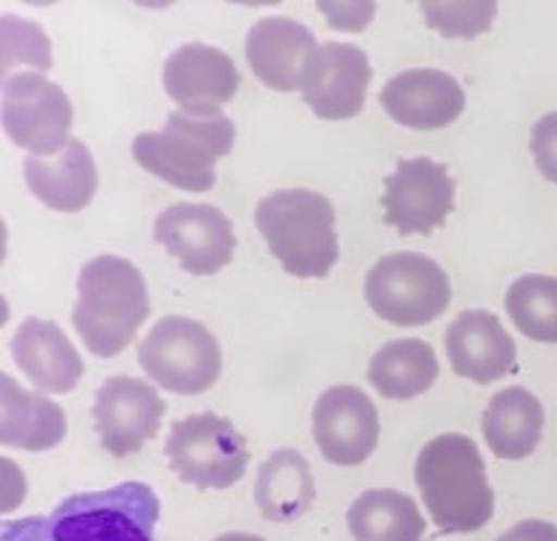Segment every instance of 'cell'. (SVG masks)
I'll use <instances>...</instances> for the list:
<instances>
[{
    "label": "cell",
    "mask_w": 557,
    "mask_h": 541,
    "mask_svg": "<svg viewBox=\"0 0 557 541\" xmlns=\"http://www.w3.org/2000/svg\"><path fill=\"white\" fill-rule=\"evenodd\" d=\"M160 502L147 483L70 496L53 515L11 520L0 541H154Z\"/></svg>",
    "instance_id": "6da1fadb"
},
{
    "label": "cell",
    "mask_w": 557,
    "mask_h": 541,
    "mask_svg": "<svg viewBox=\"0 0 557 541\" xmlns=\"http://www.w3.org/2000/svg\"><path fill=\"white\" fill-rule=\"evenodd\" d=\"M414 480L441 533L481 531L494 515V491L475 441L446 433L422 446Z\"/></svg>",
    "instance_id": "7a4b0ae2"
},
{
    "label": "cell",
    "mask_w": 557,
    "mask_h": 541,
    "mask_svg": "<svg viewBox=\"0 0 557 541\" xmlns=\"http://www.w3.org/2000/svg\"><path fill=\"white\" fill-rule=\"evenodd\" d=\"M236 127L221 109H173L162 131L133 138V160L147 173L184 192L215 186V165L234 149Z\"/></svg>",
    "instance_id": "3957f363"
},
{
    "label": "cell",
    "mask_w": 557,
    "mask_h": 541,
    "mask_svg": "<svg viewBox=\"0 0 557 541\" xmlns=\"http://www.w3.org/2000/svg\"><path fill=\"white\" fill-rule=\"evenodd\" d=\"M151 311L144 273L117 255H99L77 276L72 324L99 358L123 354Z\"/></svg>",
    "instance_id": "277c9868"
},
{
    "label": "cell",
    "mask_w": 557,
    "mask_h": 541,
    "mask_svg": "<svg viewBox=\"0 0 557 541\" xmlns=\"http://www.w3.org/2000/svg\"><path fill=\"white\" fill-rule=\"evenodd\" d=\"M256 226L282 269L298 279H324L335 269V208L311 188H278L258 202Z\"/></svg>",
    "instance_id": "5b68a950"
},
{
    "label": "cell",
    "mask_w": 557,
    "mask_h": 541,
    "mask_svg": "<svg viewBox=\"0 0 557 541\" xmlns=\"http://www.w3.org/2000/svg\"><path fill=\"white\" fill-rule=\"evenodd\" d=\"M138 364L165 391L197 396L215 385L223 356L208 327L189 316H165L138 345Z\"/></svg>",
    "instance_id": "8992f818"
},
{
    "label": "cell",
    "mask_w": 557,
    "mask_h": 541,
    "mask_svg": "<svg viewBox=\"0 0 557 541\" xmlns=\"http://www.w3.org/2000/svg\"><path fill=\"white\" fill-rule=\"evenodd\" d=\"M364 297L383 321L422 327L449 308L451 284L446 271L428 255L393 253L369 269Z\"/></svg>",
    "instance_id": "52a82bcc"
},
{
    "label": "cell",
    "mask_w": 557,
    "mask_h": 541,
    "mask_svg": "<svg viewBox=\"0 0 557 541\" xmlns=\"http://www.w3.org/2000/svg\"><path fill=\"white\" fill-rule=\"evenodd\" d=\"M165 457L184 483L223 491L245 476L250 452L245 435L226 417L205 411L171 425Z\"/></svg>",
    "instance_id": "ba28073f"
},
{
    "label": "cell",
    "mask_w": 557,
    "mask_h": 541,
    "mask_svg": "<svg viewBox=\"0 0 557 541\" xmlns=\"http://www.w3.org/2000/svg\"><path fill=\"white\" fill-rule=\"evenodd\" d=\"M0 118L11 144L29 151V157H53L72 142L70 127L75 112L70 96L62 85L38 72H14L3 77Z\"/></svg>",
    "instance_id": "9c48e42d"
},
{
    "label": "cell",
    "mask_w": 557,
    "mask_h": 541,
    "mask_svg": "<svg viewBox=\"0 0 557 541\" xmlns=\"http://www.w3.org/2000/svg\"><path fill=\"white\" fill-rule=\"evenodd\" d=\"M154 242L165 247L194 276H213L232 263L236 250L234 226L213 205L178 202L154 221Z\"/></svg>",
    "instance_id": "30bf717a"
},
{
    "label": "cell",
    "mask_w": 557,
    "mask_h": 541,
    "mask_svg": "<svg viewBox=\"0 0 557 541\" xmlns=\"http://www.w3.org/2000/svg\"><path fill=\"white\" fill-rule=\"evenodd\" d=\"M454 192L457 184L446 165L428 157L401 160L385 179V194L380 199L385 208V223L401 236L430 234L444 226L454 210Z\"/></svg>",
    "instance_id": "8fae6325"
},
{
    "label": "cell",
    "mask_w": 557,
    "mask_h": 541,
    "mask_svg": "<svg viewBox=\"0 0 557 541\" xmlns=\"http://www.w3.org/2000/svg\"><path fill=\"white\" fill-rule=\"evenodd\" d=\"M165 401L154 385L136 377H109L94 401L96 433L112 457L123 459L141 452L160 430Z\"/></svg>",
    "instance_id": "7c38bea8"
},
{
    "label": "cell",
    "mask_w": 557,
    "mask_h": 541,
    "mask_svg": "<svg viewBox=\"0 0 557 541\" xmlns=\"http://www.w3.org/2000/svg\"><path fill=\"white\" fill-rule=\"evenodd\" d=\"M372 64L354 42H322L302 70V101L322 120H350L364 109Z\"/></svg>",
    "instance_id": "4fadbf2b"
},
{
    "label": "cell",
    "mask_w": 557,
    "mask_h": 541,
    "mask_svg": "<svg viewBox=\"0 0 557 541\" xmlns=\"http://www.w3.org/2000/svg\"><path fill=\"white\" fill-rule=\"evenodd\" d=\"M313 438L319 452L335 465L367 462L380 441V417L372 398L356 385L324 391L313 406Z\"/></svg>",
    "instance_id": "5bb4252c"
},
{
    "label": "cell",
    "mask_w": 557,
    "mask_h": 541,
    "mask_svg": "<svg viewBox=\"0 0 557 541\" xmlns=\"http://www.w3.org/2000/svg\"><path fill=\"white\" fill-rule=\"evenodd\" d=\"M387 118L414 131H438L451 125L465 109V90L444 70H407L391 77L380 90Z\"/></svg>",
    "instance_id": "9a60e30c"
},
{
    "label": "cell",
    "mask_w": 557,
    "mask_h": 541,
    "mask_svg": "<svg viewBox=\"0 0 557 541\" xmlns=\"http://www.w3.org/2000/svg\"><path fill=\"white\" fill-rule=\"evenodd\" d=\"M162 85L178 109H221L239 90V72L221 48L186 42L168 57Z\"/></svg>",
    "instance_id": "2e32d148"
},
{
    "label": "cell",
    "mask_w": 557,
    "mask_h": 541,
    "mask_svg": "<svg viewBox=\"0 0 557 541\" xmlns=\"http://www.w3.org/2000/svg\"><path fill=\"white\" fill-rule=\"evenodd\" d=\"M319 48L317 35L287 16H263L245 40L252 75L274 90H300L302 70Z\"/></svg>",
    "instance_id": "e0dca14e"
},
{
    "label": "cell",
    "mask_w": 557,
    "mask_h": 541,
    "mask_svg": "<svg viewBox=\"0 0 557 541\" xmlns=\"http://www.w3.org/2000/svg\"><path fill=\"white\" fill-rule=\"evenodd\" d=\"M451 369L465 380L488 385L515 369L512 337L488 311H465L451 321L444 337Z\"/></svg>",
    "instance_id": "ac0fdd59"
},
{
    "label": "cell",
    "mask_w": 557,
    "mask_h": 541,
    "mask_svg": "<svg viewBox=\"0 0 557 541\" xmlns=\"http://www.w3.org/2000/svg\"><path fill=\"white\" fill-rule=\"evenodd\" d=\"M11 356L40 393H70L83 377V358L62 327L35 316L11 337Z\"/></svg>",
    "instance_id": "d6986e66"
},
{
    "label": "cell",
    "mask_w": 557,
    "mask_h": 541,
    "mask_svg": "<svg viewBox=\"0 0 557 541\" xmlns=\"http://www.w3.org/2000/svg\"><path fill=\"white\" fill-rule=\"evenodd\" d=\"M24 181L29 192L59 212H77L88 208L99 188V170L94 155L81 138H72L59 155L27 157L24 160Z\"/></svg>",
    "instance_id": "ffe728a7"
},
{
    "label": "cell",
    "mask_w": 557,
    "mask_h": 541,
    "mask_svg": "<svg viewBox=\"0 0 557 541\" xmlns=\"http://www.w3.org/2000/svg\"><path fill=\"white\" fill-rule=\"evenodd\" d=\"M66 435V417L48 396L24 391L9 372L0 374V443L22 452H48Z\"/></svg>",
    "instance_id": "44dd1931"
},
{
    "label": "cell",
    "mask_w": 557,
    "mask_h": 541,
    "mask_svg": "<svg viewBox=\"0 0 557 541\" xmlns=\"http://www.w3.org/2000/svg\"><path fill=\"white\" fill-rule=\"evenodd\" d=\"M483 438L499 459H525L544 433V406L534 393L512 385L494 393L483 411Z\"/></svg>",
    "instance_id": "7402d4cb"
},
{
    "label": "cell",
    "mask_w": 557,
    "mask_h": 541,
    "mask_svg": "<svg viewBox=\"0 0 557 541\" xmlns=\"http://www.w3.org/2000/svg\"><path fill=\"white\" fill-rule=\"evenodd\" d=\"M317 500L311 465L295 448H276L258 467L256 504L265 520L293 522L302 518Z\"/></svg>",
    "instance_id": "603a6c76"
},
{
    "label": "cell",
    "mask_w": 557,
    "mask_h": 541,
    "mask_svg": "<svg viewBox=\"0 0 557 541\" xmlns=\"http://www.w3.org/2000/svg\"><path fill=\"white\" fill-rule=\"evenodd\" d=\"M367 377L383 398L409 401L428 393L438 380V358L425 340H393L372 356Z\"/></svg>",
    "instance_id": "cb8c5ba5"
},
{
    "label": "cell",
    "mask_w": 557,
    "mask_h": 541,
    "mask_svg": "<svg viewBox=\"0 0 557 541\" xmlns=\"http://www.w3.org/2000/svg\"><path fill=\"white\" fill-rule=\"evenodd\" d=\"M356 541H422L425 518L411 496L393 489H369L348 509Z\"/></svg>",
    "instance_id": "d4e9b609"
},
{
    "label": "cell",
    "mask_w": 557,
    "mask_h": 541,
    "mask_svg": "<svg viewBox=\"0 0 557 541\" xmlns=\"http://www.w3.org/2000/svg\"><path fill=\"white\" fill-rule=\"evenodd\" d=\"M505 308L512 324L536 343H557V276L525 273L507 290Z\"/></svg>",
    "instance_id": "484cf974"
},
{
    "label": "cell",
    "mask_w": 557,
    "mask_h": 541,
    "mask_svg": "<svg viewBox=\"0 0 557 541\" xmlns=\"http://www.w3.org/2000/svg\"><path fill=\"white\" fill-rule=\"evenodd\" d=\"M27 64L33 70H51V40L38 22L3 11L0 16V66L3 77L14 75V66Z\"/></svg>",
    "instance_id": "4316f807"
},
{
    "label": "cell",
    "mask_w": 557,
    "mask_h": 541,
    "mask_svg": "<svg viewBox=\"0 0 557 541\" xmlns=\"http://www.w3.org/2000/svg\"><path fill=\"white\" fill-rule=\"evenodd\" d=\"M496 9L494 0H425L420 11L425 22L444 38H478L492 27Z\"/></svg>",
    "instance_id": "83f0119b"
},
{
    "label": "cell",
    "mask_w": 557,
    "mask_h": 541,
    "mask_svg": "<svg viewBox=\"0 0 557 541\" xmlns=\"http://www.w3.org/2000/svg\"><path fill=\"white\" fill-rule=\"evenodd\" d=\"M531 155H534L539 173L557 184V112L544 114L531 127Z\"/></svg>",
    "instance_id": "f1b7e54d"
},
{
    "label": "cell",
    "mask_w": 557,
    "mask_h": 541,
    "mask_svg": "<svg viewBox=\"0 0 557 541\" xmlns=\"http://www.w3.org/2000/svg\"><path fill=\"white\" fill-rule=\"evenodd\" d=\"M317 5L324 11L332 27L345 29V33H361L374 20V9H377L372 0H319Z\"/></svg>",
    "instance_id": "f546056e"
},
{
    "label": "cell",
    "mask_w": 557,
    "mask_h": 541,
    "mask_svg": "<svg viewBox=\"0 0 557 541\" xmlns=\"http://www.w3.org/2000/svg\"><path fill=\"white\" fill-rule=\"evenodd\" d=\"M0 465H3V504H0V509L9 515L22 504L24 491H27V483H24V476H22L20 467H16L9 457H3Z\"/></svg>",
    "instance_id": "4dcf8cb0"
},
{
    "label": "cell",
    "mask_w": 557,
    "mask_h": 541,
    "mask_svg": "<svg viewBox=\"0 0 557 541\" xmlns=\"http://www.w3.org/2000/svg\"><path fill=\"white\" fill-rule=\"evenodd\" d=\"M496 541H557V526L547 520H523Z\"/></svg>",
    "instance_id": "1f68e13d"
},
{
    "label": "cell",
    "mask_w": 557,
    "mask_h": 541,
    "mask_svg": "<svg viewBox=\"0 0 557 541\" xmlns=\"http://www.w3.org/2000/svg\"><path fill=\"white\" fill-rule=\"evenodd\" d=\"M213 541H265V539H260V537H256V533H242V531H228V533H223V537H218V539H213Z\"/></svg>",
    "instance_id": "d6a6232c"
}]
</instances>
